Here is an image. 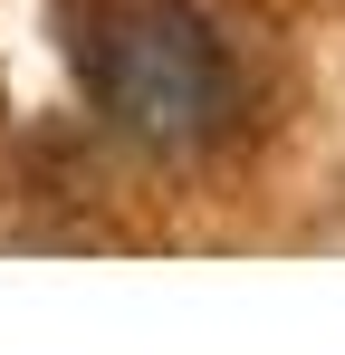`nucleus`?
Wrapping results in <instances>:
<instances>
[{
    "label": "nucleus",
    "instance_id": "obj_1",
    "mask_svg": "<svg viewBox=\"0 0 345 355\" xmlns=\"http://www.w3.org/2000/svg\"><path fill=\"white\" fill-rule=\"evenodd\" d=\"M77 77L134 144H211L230 125V49L192 0H87Z\"/></svg>",
    "mask_w": 345,
    "mask_h": 355
}]
</instances>
